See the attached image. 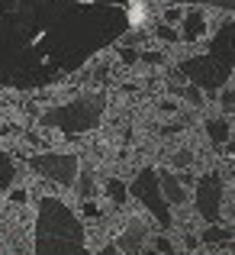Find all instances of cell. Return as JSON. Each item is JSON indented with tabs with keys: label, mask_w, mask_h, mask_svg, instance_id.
Instances as JSON below:
<instances>
[{
	"label": "cell",
	"mask_w": 235,
	"mask_h": 255,
	"mask_svg": "<svg viewBox=\"0 0 235 255\" xmlns=\"http://www.w3.org/2000/svg\"><path fill=\"white\" fill-rule=\"evenodd\" d=\"M32 168L49 174L58 184H71L75 171H78V158H71V155H36L32 158Z\"/></svg>",
	"instance_id": "obj_1"
},
{
	"label": "cell",
	"mask_w": 235,
	"mask_h": 255,
	"mask_svg": "<svg viewBox=\"0 0 235 255\" xmlns=\"http://www.w3.org/2000/svg\"><path fill=\"white\" fill-rule=\"evenodd\" d=\"M213 184H216V174H210L206 181H200V213H206V220L210 223H216L219 220V191H213Z\"/></svg>",
	"instance_id": "obj_2"
},
{
	"label": "cell",
	"mask_w": 235,
	"mask_h": 255,
	"mask_svg": "<svg viewBox=\"0 0 235 255\" xmlns=\"http://www.w3.org/2000/svg\"><path fill=\"white\" fill-rule=\"evenodd\" d=\"M203 29H206L203 13L190 10V13H187V19H184V32H180V39H184V42H197V39L203 36Z\"/></svg>",
	"instance_id": "obj_3"
},
{
	"label": "cell",
	"mask_w": 235,
	"mask_h": 255,
	"mask_svg": "<svg viewBox=\"0 0 235 255\" xmlns=\"http://www.w3.org/2000/svg\"><path fill=\"white\" fill-rule=\"evenodd\" d=\"M142 233H145V226L139 223V220H136V223H129V230H126L123 236H119V246H116V249L139 252V249H142Z\"/></svg>",
	"instance_id": "obj_4"
},
{
	"label": "cell",
	"mask_w": 235,
	"mask_h": 255,
	"mask_svg": "<svg viewBox=\"0 0 235 255\" xmlns=\"http://www.w3.org/2000/svg\"><path fill=\"white\" fill-rule=\"evenodd\" d=\"M206 129H210L213 142H226V136H229V126H226V120H210V123H206Z\"/></svg>",
	"instance_id": "obj_5"
},
{
	"label": "cell",
	"mask_w": 235,
	"mask_h": 255,
	"mask_svg": "<svg viewBox=\"0 0 235 255\" xmlns=\"http://www.w3.org/2000/svg\"><path fill=\"white\" fill-rule=\"evenodd\" d=\"M10 178H13V165L6 162V155H0V194L6 191V184H10Z\"/></svg>",
	"instance_id": "obj_6"
},
{
	"label": "cell",
	"mask_w": 235,
	"mask_h": 255,
	"mask_svg": "<svg viewBox=\"0 0 235 255\" xmlns=\"http://www.w3.org/2000/svg\"><path fill=\"white\" fill-rule=\"evenodd\" d=\"M155 36H158V39H164V42H177L180 32H177V29H171V23H161L158 29H155Z\"/></svg>",
	"instance_id": "obj_7"
},
{
	"label": "cell",
	"mask_w": 235,
	"mask_h": 255,
	"mask_svg": "<svg viewBox=\"0 0 235 255\" xmlns=\"http://www.w3.org/2000/svg\"><path fill=\"white\" fill-rule=\"evenodd\" d=\"M139 55H142L145 65H161V62H164V55H161V52H139Z\"/></svg>",
	"instance_id": "obj_8"
},
{
	"label": "cell",
	"mask_w": 235,
	"mask_h": 255,
	"mask_svg": "<svg viewBox=\"0 0 235 255\" xmlns=\"http://www.w3.org/2000/svg\"><path fill=\"white\" fill-rule=\"evenodd\" d=\"M226 236H229L226 230H210V233L203 236V243H219V239H226Z\"/></svg>",
	"instance_id": "obj_9"
},
{
	"label": "cell",
	"mask_w": 235,
	"mask_h": 255,
	"mask_svg": "<svg viewBox=\"0 0 235 255\" xmlns=\"http://www.w3.org/2000/svg\"><path fill=\"white\" fill-rule=\"evenodd\" d=\"M180 16H184V13H180L177 6H167V10H164V23H177Z\"/></svg>",
	"instance_id": "obj_10"
},
{
	"label": "cell",
	"mask_w": 235,
	"mask_h": 255,
	"mask_svg": "<svg viewBox=\"0 0 235 255\" xmlns=\"http://www.w3.org/2000/svg\"><path fill=\"white\" fill-rule=\"evenodd\" d=\"M84 217H90V220H93V217H100V207L93 204V200H84Z\"/></svg>",
	"instance_id": "obj_11"
},
{
	"label": "cell",
	"mask_w": 235,
	"mask_h": 255,
	"mask_svg": "<svg viewBox=\"0 0 235 255\" xmlns=\"http://www.w3.org/2000/svg\"><path fill=\"white\" fill-rule=\"evenodd\" d=\"M119 58H123L126 65H136V62H139V52H136V49H123V55H119Z\"/></svg>",
	"instance_id": "obj_12"
},
{
	"label": "cell",
	"mask_w": 235,
	"mask_h": 255,
	"mask_svg": "<svg viewBox=\"0 0 235 255\" xmlns=\"http://www.w3.org/2000/svg\"><path fill=\"white\" fill-rule=\"evenodd\" d=\"M232 104H235V94H232V87H229V91H223V107L232 113Z\"/></svg>",
	"instance_id": "obj_13"
},
{
	"label": "cell",
	"mask_w": 235,
	"mask_h": 255,
	"mask_svg": "<svg viewBox=\"0 0 235 255\" xmlns=\"http://www.w3.org/2000/svg\"><path fill=\"white\" fill-rule=\"evenodd\" d=\"M10 200H13V204H26V191L13 187V191H10Z\"/></svg>",
	"instance_id": "obj_14"
},
{
	"label": "cell",
	"mask_w": 235,
	"mask_h": 255,
	"mask_svg": "<svg viewBox=\"0 0 235 255\" xmlns=\"http://www.w3.org/2000/svg\"><path fill=\"white\" fill-rule=\"evenodd\" d=\"M174 165H180V168L190 165V152H177V155H174Z\"/></svg>",
	"instance_id": "obj_15"
},
{
	"label": "cell",
	"mask_w": 235,
	"mask_h": 255,
	"mask_svg": "<svg viewBox=\"0 0 235 255\" xmlns=\"http://www.w3.org/2000/svg\"><path fill=\"white\" fill-rule=\"evenodd\" d=\"M155 249H158V252H171V243H167V239H158Z\"/></svg>",
	"instance_id": "obj_16"
}]
</instances>
